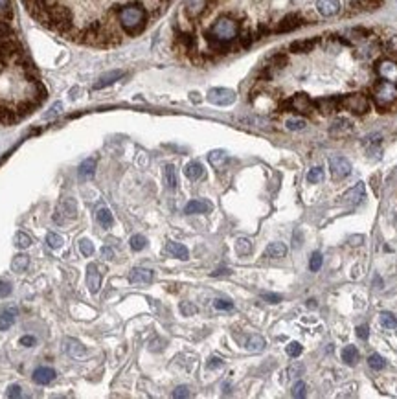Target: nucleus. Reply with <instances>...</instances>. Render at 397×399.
<instances>
[{
	"instance_id": "43",
	"label": "nucleus",
	"mask_w": 397,
	"mask_h": 399,
	"mask_svg": "<svg viewBox=\"0 0 397 399\" xmlns=\"http://www.w3.org/2000/svg\"><path fill=\"white\" fill-rule=\"evenodd\" d=\"M263 300H267L269 303H278V302H281V296H279V294H274V293H265L263 294Z\"/></svg>"
},
{
	"instance_id": "39",
	"label": "nucleus",
	"mask_w": 397,
	"mask_h": 399,
	"mask_svg": "<svg viewBox=\"0 0 397 399\" xmlns=\"http://www.w3.org/2000/svg\"><path fill=\"white\" fill-rule=\"evenodd\" d=\"M180 313H182L184 316H193L197 313V307L193 306L192 302H182L180 303Z\"/></svg>"
},
{
	"instance_id": "18",
	"label": "nucleus",
	"mask_w": 397,
	"mask_h": 399,
	"mask_svg": "<svg viewBox=\"0 0 397 399\" xmlns=\"http://www.w3.org/2000/svg\"><path fill=\"white\" fill-rule=\"evenodd\" d=\"M30 265V258L26 254H17L11 259V271L13 272H24Z\"/></svg>"
},
{
	"instance_id": "5",
	"label": "nucleus",
	"mask_w": 397,
	"mask_h": 399,
	"mask_svg": "<svg viewBox=\"0 0 397 399\" xmlns=\"http://www.w3.org/2000/svg\"><path fill=\"white\" fill-rule=\"evenodd\" d=\"M78 215V208H75V201L74 199H65V201L57 206V212L53 215V219L57 223H65L66 219H75Z\"/></svg>"
},
{
	"instance_id": "34",
	"label": "nucleus",
	"mask_w": 397,
	"mask_h": 399,
	"mask_svg": "<svg viewBox=\"0 0 397 399\" xmlns=\"http://www.w3.org/2000/svg\"><path fill=\"white\" fill-rule=\"evenodd\" d=\"M79 252H81L83 256H92V254H94V245H92L90 239H85V237H83V239L79 241Z\"/></svg>"
},
{
	"instance_id": "41",
	"label": "nucleus",
	"mask_w": 397,
	"mask_h": 399,
	"mask_svg": "<svg viewBox=\"0 0 397 399\" xmlns=\"http://www.w3.org/2000/svg\"><path fill=\"white\" fill-rule=\"evenodd\" d=\"M6 395H8V397H21V395H22L21 386H18V385H11L8 388V392H6Z\"/></svg>"
},
{
	"instance_id": "4",
	"label": "nucleus",
	"mask_w": 397,
	"mask_h": 399,
	"mask_svg": "<svg viewBox=\"0 0 397 399\" xmlns=\"http://www.w3.org/2000/svg\"><path fill=\"white\" fill-rule=\"evenodd\" d=\"M208 101L214 105H232L236 101V92L228 88H212L208 92Z\"/></svg>"
},
{
	"instance_id": "14",
	"label": "nucleus",
	"mask_w": 397,
	"mask_h": 399,
	"mask_svg": "<svg viewBox=\"0 0 397 399\" xmlns=\"http://www.w3.org/2000/svg\"><path fill=\"white\" fill-rule=\"evenodd\" d=\"M184 175L188 177L190 180H199L204 177V167L201 162H190L188 166L184 167Z\"/></svg>"
},
{
	"instance_id": "12",
	"label": "nucleus",
	"mask_w": 397,
	"mask_h": 399,
	"mask_svg": "<svg viewBox=\"0 0 397 399\" xmlns=\"http://www.w3.org/2000/svg\"><path fill=\"white\" fill-rule=\"evenodd\" d=\"M351 131H353V125H351L349 120H344V118L336 120V122L331 125V135L333 136H346V135H349Z\"/></svg>"
},
{
	"instance_id": "48",
	"label": "nucleus",
	"mask_w": 397,
	"mask_h": 399,
	"mask_svg": "<svg viewBox=\"0 0 397 399\" xmlns=\"http://www.w3.org/2000/svg\"><path fill=\"white\" fill-rule=\"evenodd\" d=\"M221 274H230V271L228 269H219V271L212 272V276H221Z\"/></svg>"
},
{
	"instance_id": "8",
	"label": "nucleus",
	"mask_w": 397,
	"mask_h": 399,
	"mask_svg": "<svg viewBox=\"0 0 397 399\" xmlns=\"http://www.w3.org/2000/svg\"><path fill=\"white\" fill-rule=\"evenodd\" d=\"M17 307H4L0 309V331H6L17 320Z\"/></svg>"
},
{
	"instance_id": "36",
	"label": "nucleus",
	"mask_w": 397,
	"mask_h": 399,
	"mask_svg": "<svg viewBox=\"0 0 397 399\" xmlns=\"http://www.w3.org/2000/svg\"><path fill=\"white\" fill-rule=\"evenodd\" d=\"M301 351H304V348H301L300 342H291L287 346V355L289 357H293V359H296V357L301 355Z\"/></svg>"
},
{
	"instance_id": "30",
	"label": "nucleus",
	"mask_w": 397,
	"mask_h": 399,
	"mask_svg": "<svg viewBox=\"0 0 397 399\" xmlns=\"http://www.w3.org/2000/svg\"><path fill=\"white\" fill-rule=\"evenodd\" d=\"M285 125H287V129H291V131H301V129H306V120L304 118H289L287 122H285Z\"/></svg>"
},
{
	"instance_id": "11",
	"label": "nucleus",
	"mask_w": 397,
	"mask_h": 399,
	"mask_svg": "<svg viewBox=\"0 0 397 399\" xmlns=\"http://www.w3.org/2000/svg\"><path fill=\"white\" fill-rule=\"evenodd\" d=\"M166 252L167 254H171L173 258H179L182 259V261H186V259L190 258V252L188 249L182 245V243H175V241H169L166 245Z\"/></svg>"
},
{
	"instance_id": "32",
	"label": "nucleus",
	"mask_w": 397,
	"mask_h": 399,
	"mask_svg": "<svg viewBox=\"0 0 397 399\" xmlns=\"http://www.w3.org/2000/svg\"><path fill=\"white\" fill-rule=\"evenodd\" d=\"M322 179H324L322 167H313V169H309V173H307V180H309L311 184H316V182H320Z\"/></svg>"
},
{
	"instance_id": "29",
	"label": "nucleus",
	"mask_w": 397,
	"mask_h": 399,
	"mask_svg": "<svg viewBox=\"0 0 397 399\" xmlns=\"http://www.w3.org/2000/svg\"><path fill=\"white\" fill-rule=\"evenodd\" d=\"M368 364H370V368H373V370L379 372V370H383L384 366H386V360H384L379 353H373V355L368 357Z\"/></svg>"
},
{
	"instance_id": "10",
	"label": "nucleus",
	"mask_w": 397,
	"mask_h": 399,
	"mask_svg": "<svg viewBox=\"0 0 397 399\" xmlns=\"http://www.w3.org/2000/svg\"><path fill=\"white\" fill-rule=\"evenodd\" d=\"M212 210V204H210L208 201H199V199H195V201H190L188 204H186V208H184V212L188 215L192 214H208V212Z\"/></svg>"
},
{
	"instance_id": "46",
	"label": "nucleus",
	"mask_w": 397,
	"mask_h": 399,
	"mask_svg": "<svg viewBox=\"0 0 397 399\" xmlns=\"http://www.w3.org/2000/svg\"><path fill=\"white\" fill-rule=\"evenodd\" d=\"M357 335H358V338H363V340H366L368 335H370V331H368L366 326H358V328H357Z\"/></svg>"
},
{
	"instance_id": "21",
	"label": "nucleus",
	"mask_w": 397,
	"mask_h": 399,
	"mask_svg": "<svg viewBox=\"0 0 397 399\" xmlns=\"http://www.w3.org/2000/svg\"><path fill=\"white\" fill-rule=\"evenodd\" d=\"M265 348V338L259 337V335H252V337L247 340V350L249 351H254V353H258Z\"/></svg>"
},
{
	"instance_id": "26",
	"label": "nucleus",
	"mask_w": 397,
	"mask_h": 399,
	"mask_svg": "<svg viewBox=\"0 0 397 399\" xmlns=\"http://www.w3.org/2000/svg\"><path fill=\"white\" fill-rule=\"evenodd\" d=\"M381 324H383L384 328H388V329H395L397 328V318L392 315V313L383 311L381 313Z\"/></svg>"
},
{
	"instance_id": "45",
	"label": "nucleus",
	"mask_w": 397,
	"mask_h": 399,
	"mask_svg": "<svg viewBox=\"0 0 397 399\" xmlns=\"http://www.w3.org/2000/svg\"><path fill=\"white\" fill-rule=\"evenodd\" d=\"M9 63H13V61H11V59H8V57H6V55H2V53H0V74H2V72L8 70Z\"/></svg>"
},
{
	"instance_id": "3",
	"label": "nucleus",
	"mask_w": 397,
	"mask_h": 399,
	"mask_svg": "<svg viewBox=\"0 0 397 399\" xmlns=\"http://www.w3.org/2000/svg\"><path fill=\"white\" fill-rule=\"evenodd\" d=\"M329 167H331V177L335 180H342L351 173V164L348 158L344 157H333L329 160Z\"/></svg>"
},
{
	"instance_id": "19",
	"label": "nucleus",
	"mask_w": 397,
	"mask_h": 399,
	"mask_svg": "<svg viewBox=\"0 0 397 399\" xmlns=\"http://www.w3.org/2000/svg\"><path fill=\"white\" fill-rule=\"evenodd\" d=\"M164 180H166V186H167L169 189H175V188H177L179 180H177V171H175V166L167 164V166L164 167Z\"/></svg>"
},
{
	"instance_id": "33",
	"label": "nucleus",
	"mask_w": 397,
	"mask_h": 399,
	"mask_svg": "<svg viewBox=\"0 0 397 399\" xmlns=\"http://www.w3.org/2000/svg\"><path fill=\"white\" fill-rule=\"evenodd\" d=\"M46 243L50 245V249H61V246H63V237L59 236V234L50 232L48 236H46Z\"/></svg>"
},
{
	"instance_id": "13",
	"label": "nucleus",
	"mask_w": 397,
	"mask_h": 399,
	"mask_svg": "<svg viewBox=\"0 0 397 399\" xmlns=\"http://www.w3.org/2000/svg\"><path fill=\"white\" fill-rule=\"evenodd\" d=\"M285 254H287V246L283 243H271L265 249V258L279 259V258H285Z\"/></svg>"
},
{
	"instance_id": "40",
	"label": "nucleus",
	"mask_w": 397,
	"mask_h": 399,
	"mask_svg": "<svg viewBox=\"0 0 397 399\" xmlns=\"http://www.w3.org/2000/svg\"><path fill=\"white\" fill-rule=\"evenodd\" d=\"M8 294H11V283L8 280H0V298H6Z\"/></svg>"
},
{
	"instance_id": "7",
	"label": "nucleus",
	"mask_w": 397,
	"mask_h": 399,
	"mask_svg": "<svg viewBox=\"0 0 397 399\" xmlns=\"http://www.w3.org/2000/svg\"><path fill=\"white\" fill-rule=\"evenodd\" d=\"M57 377V372L53 368H48V366H41L33 372V381L37 385H50L53 379Z\"/></svg>"
},
{
	"instance_id": "23",
	"label": "nucleus",
	"mask_w": 397,
	"mask_h": 399,
	"mask_svg": "<svg viewBox=\"0 0 397 399\" xmlns=\"http://www.w3.org/2000/svg\"><path fill=\"white\" fill-rule=\"evenodd\" d=\"M98 221H100V224L103 228H110L114 223V217H112V214H110V210L100 208V210H98Z\"/></svg>"
},
{
	"instance_id": "37",
	"label": "nucleus",
	"mask_w": 397,
	"mask_h": 399,
	"mask_svg": "<svg viewBox=\"0 0 397 399\" xmlns=\"http://www.w3.org/2000/svg\"><path fill=\"white\" fill-rule=\"evenodd\" d=\"M307 394V385L304 381H298L293 386V397H306Z\"/></svg>"
},
{
	"instance_id": "25",
	"label": "nucleus",
	"mask_w": 397,
	"mask_h": 399,
	"mask_svg": "<svg viewBox=\"0 0 397 399\" xmlns=\"http://www.w3.org/2000/svg\"><path fill=\"white\" fill-rule=\"evenodd\" d=\"M0 18H13V6H11V0H0Z\"/></svg>"
},
{
	"instance_id": "1",
	"label": "nucleus",
	"mask_w": 397,
	"mask_h": 399,
	"mask_svg": "<svg viewBox=\"0 0 397 399\" xmlns=\"http://www.w3.org/2000/svg\"><path fill=\"white\" fill-rule=\"evenodd\" d=\"M386 83H397V33L351 28L294 41L272 53L256 78L250 101L267 98L272 105L279 98L300 94L311 116H335L353 94H368L375 105Z\"/></svg>"
},
{
	"instance_id": "42",
	"label": "nucleus",
	"mask_w": 397,
	"mask_h": 399,
	"mask_svg": "<svg viewBox=\"0 0 397 399\" xmlns=\"http://www.w3.org/2000/svg\"><path fill=\"white\" fill-rule=\"evenodd\" d=\"M173 397H190V388L188 386H179L173 392Z\"/></svg>"
},
{
	"instance_id": "31",
	"label": "nucleus",
	"mask_w": 397,
	"mask_h": 399,
	"mask_svg": "<svg viewBox=\"0 0 397 399\" xmlns=\"http://www.w3.org/2000/svg\"><path fill=\"white\" fill-rule=\"evenodd\" d=\"M129 243H131V249L138 252V250H144L145 249V245H147V239H145L144 236L136 234V236L131 237V241H129Z\"/></svg>"
},
{
	"instance_id": "20",
	"label": "nucleus",
	"mask_w": 397,
	"mask_h": 399,
	"mask_svg": "<svg viewBox=\"0 0 397 399\" xmlns=\"http://www.w3.org/2000/svg\"><path fill=\"white\" fill-rule=\"evenodd\" d=\"M358 350L355 346H346L344 350H342V360H344L346 364H349V366H353V364H357L358 360Z\"/></svg>"
},
{
	"instance_id": "15",
	"label": "nucleus",
	"mask_w": 397,
	"mask_h": 399,
	"mask_svg": "<svg viewBox=\"0 0 397 399\" xmlns=\"http://www.w3.org/2000/svg\"><path fill=\"white\" fill-rule=\"evenodd\" d=\"M65 351L72 357H81L85 353V346H81V342L75 340V338H66Z\"/></svg>"
},
{
	"instance_id": "47",
	"label": "nucleus",
	"mask_w": 397,
	"mask_h": 399,
	"mask_svg": "<svg viewBox=\"0 0 397 399\" xmlns=\"http://www.w3.org/2000/svg\"><path fill=\"white\" fill-rule=\"evenodd\" d=\"M21 344H22V346L30 348V346H33V344H35V338L33 337H22L21 338Z\"/></svg>"
},
{
	"instance_id": "49",
	"label": "nucleus",
	"mask_w": 397,
	"mask_h": 399,
	"mask_svg": "<svg viewBox=\"0 0 397 399\" xmlns=\"http://www.w3.org/2000/svg\"><path fill=\"white\" fill-rule=\"evenodd\" d=\"M103 256H107V259H112L114 258V252L110 249H103Z\"/></svg>"
},
{
	"instance_id": "24",
	"label": "nucleus",
	"mask_w": 397,
	"mask_h": 399,
	"mask_svg": "<svg viewBox=\"0 0 397 399\" xmlns=\"http://www.w3.org/2000/svg\"><path fill=\"white\" fill-rule=\"evenodd\" d=\"M11 37H15V33H13V28H11V24H9V21H6V18H0V41L11 39Z\"/></svg>"
},
{
	"instance_id": "9",
	"label": "nucleus",
	"mask_w": 397,
	"mask_h": 399,
	"mask_svg": "<svg viewBox=\"0 0 397 399\" xmlns=\"http://www.w3.org/2000/svg\"><path fill=\"white\" fill-rule=\"evenodd\" d=\"M151 280H153V271H149V269L136 267L129 274V281L131 283H149Z\"/></svg>"
},
{
	"instance_id": "16",
	"label": "nucleus",
	"mask_w": 397,
	"mask_h": 399,
	"mask_svg": "<svg viewBox=\"0 0 397 399\" xmlns=\"http://www.w3.org/2000/svg\"><path fill=\"white\" fill-rule=\"evenodd\" d=\"M94 173H96V160H94V158H87V160L81 164V167H79V177H81V179H92Z\"/></svg>"
},
{
	"instance_id": "38",
	"label": "nucleus",
	"mask_w": 397,
	"mask_h": 399,
	"mask_svg": "<svg viewBox=\"0 0 397 399\" xmlns=\"http://www.w3.org/2000/svg\"><path fill=\"white\" fill-rule=\"evenodd\" d=\"M214 307H215V309H219V311H230V309H234V303H232L230 300L217 298L214 302Z\"/></svg>"
},
{
	"instance_id": "6",
	"label": "nucleus",
	"mask_w": 397,
	"mask_h": 399,
	"mask_svg": "<svg viewBox=\"0 0 397 399\" xmlns=\"http://www.w3.org/2000/svg\"><path fill=\"white\" fill-rule=\"evenodd\" d=\"M87 285H88V291L92 294H96L101 287V272L98 269L96 263H90L87 267Z\"/></svg>"
},
{
	"instance_id": "2",
	"label": "nucleus",
	"mask_w": 397,
	"mask_h": 399,
	"mask_svg": "<svg viewBox=\"0 0 397 399\" xmlns=\"http://www.w3.org/2000/svg\"><path fill=\"white\" fill-rule=\"evenodd\" d=\"M202 2L204 11L197 21L208 15L212 17L224 15L237 24L236 50L250 48L256 41L274 33H289L328 18L375 11L384 4V0H202Z\"/></svg>"
},
{
	"instance_id": "28",
	"label": "nucleus",
	"mask_w": 397,
	"mask_h": 399,
	"mask_svg": "<svg viewBox=\"0 0 397 399\" xmlns=\"http://www.w3.org/2000/svg\"><path fill=\"white\" fill-rule=\"evenodd\" d=\"M208 160L212 166L219 167L224 160H226V153H224V151H212V153L208 155Z\"/></svg>"
},
{
	"instance_id": "17",
	"label": "nucleus",
	"mask_w": 397,
	"mask_h": 399,
	"mask_svg": "<svg viewBox=\"0 0 397 399\" xmlns=\"http://www.w3.org/2000/svg\"><path fill=\"white\" fill-rule=\"evenodd\" d=\"M123 75L122 70H114V72H109V74H105L103 78H100V81L96 83V87L94 88H105V87H109V85H112L114 81H118L120 78Z\"/></svg>"
},
{
	"instance_id": "44",
	"label": "nucleus",
	"mask_w": 397,
	"mask_h": 399,
	"mask_svg": "<svg viewBox=\"0 0 397 399\" xmlns=\"http://www.w3.org/2000/svg\"><path fill=\"white\" fill-rule=\"evenodd\" d=\"M223 364L224 363L219 359V357H212V359H210V363H208V370H217V368H221Z\"/></svg>"
},
{
	"instance_id": "22",
	"label": "nucleus",
	"mask_w": 397,
	"mask_h": 399,
	"mask_svg": "<svg viewBox=\"0 0 397 399\" xmlns=\"http://www.w3.org/2000/svg\"><path fill=\"white\" fill-rule=\"evenodd\" d=\"M236 252L239 256H249L252 252V241L247 237H239L236 241Z\"/></svg>"
},
{
	"instance_id": "27",
	"label": "nucleus",
	"mask_w": 397,
	"mask_h": 399,
	"mask_svg": "<svg viewBox=\"0 0 397 399\" xmlns=\"http://www.w3.org/2000/svg\"><path fill=\"white\" fill-rule=\"evenodd\" d=\"M15 246L17 249H28V246H31V237L24 232H17L15 234Z\"/></svg>"
},
{
	"instance_id": "35",
	"label": "nucleus",
	"mask_w": 397,
	"mask_h": 399,
	"mask_svg": "<svg viewBox=\"0 0 397 399\" xmlns=\"http://www.w3.org/2000/svg\"><path fill=\"white\" fill-rule=\"evenodd\" d=\"M322 261H324L322 254H320V252H314V254L311 256V259H309V269L313 272L320 271V267H322Z\"/></svg>"
}]
</instances>
